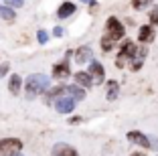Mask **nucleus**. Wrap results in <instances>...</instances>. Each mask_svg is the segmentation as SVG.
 Listing matches in <instances>:
<instances>
[{"label": "nucleus", "instance_id": "nucleus-1", "mask_svg": "<svg viewBox=\"0 0 158 156\" xmlns=\"http://www.w3.org/2000/svg\"><path fill=\"white\" fill-rule=\"evenodd\" d=\"M122 37H124V24H122L116 16H110V19L106 20V35L102 37V49L112 51Z\"/></svg>", "mask_w": 158, "mask_h": 156}, {"label": "nucleus", "instance_id": "nucleus-2", "mask_svg": "<svg viewBox=\"0 0 158 156\" xmlns=\"http://www.w3.org/2000/svg\"><path fill=\"white\" fill-rule=\"evenodd\" d=\"M49 83H51V79L47 77V75H43V73L28 75V79H27V95L28 97L41 95L43 91H47V89H49Z\"/></svg>", "mask_w": 158, "mask_h": 156}, {"label": "nucleus", "instance_id": "nucleus-3", "mask_svg": "<svg viewBox=\"0 0 158 156\" xmlns=\"http://www.w3.org/2000/svg\"><path fill=\"white\" fill-rule=\"evenodd\" d=\"M136 53H138V49H136V45L128 39V41H124V45H122L120 53H118V59H116V65L118 67H126V63L128 61H132L136 57Z\"/></svg>", "mask_w": 158, "mask_h": 156}, {"label": "nucleus", "instance_id": "nucleus-4", "mask_svg": "<svg viewBox=\"0 0 158 156\" xmlns=\"http://www.w3.org/2000/svg\"><path fill=\"white\" fill-rule=\"evenodd\" d=\"M23 148V142L16 140V138H4V140H0V152L4 156H12L16 152H20Z\"/></svg>", "mask_w": 158, "mask_h": 156}, {"label": "nucleus", "instance_id": "nucleus-5", "mask_svg": "<svg viewBox=\"0 0 158 156\" xmlns=\"http://www.w3.org/2000/svg\"><path fill=\"white\" fill-rule=\"evenodd\" d=\"M89 75H91L93 83L95 85H99V83H103V79H106V73H103V65L99 63V61H91L89 63Z\"/></svg>", "mask_w": 158, "mask_h": 156}, {"label": "nucleus", "instance_id": "nucleus-6", "mask_svg": "<svg viewBox=\"0 0 158 156\" xmlns=\"http://www.w3.org/2000/svg\"><path fill=\"white\" fill-rule=\"evenodd\" d=\"M55 110L59 112V114H71V112L75 110V99L73 97H67V95L59 97V99L55 101Z\"/></svg>", "mask_w": 158, "mask_h": 156}, {"label": "nucleus", "instance_id": "nucleus-7", "mask_svg": "<svg viewBox=\"0 0 158 156\" xmlns=\"http://www.w3.org/2000/svg\"><path fill=\"white\" fill-rule=\"evenodd\" d=\"M51 156H77V150H75L73 146H69V144H65V142H59V144L53 146Z\"/></svg>", "mask_w": 158, "mask_h": 156}, {"label": "nucleus", "instance_id": "nucleus-8", "mask_svg": "<svg viewBox=\"0 0 158 156\" xmlns=\"http://www.w3.org/2000/svg\"><path fill=\"white\" fill-rule=\"evenodd\" d=\"M69 73H71V71H69V61H67V59H63L61 63H57L55 67H53V75H55L57 79H65Z\"/></svg>", "mask_w": 158, "mask_h": 156}, {"label": "nucleus", "instance_id": "nucleus-9", "mask_svg": "<svg viewBox=\"0 0 158 156\" xmlns=\"http://www.w3.org/2000/svg\"><path fill=\"white\" fill-rule=\"evenodd\" d=\"M75 83H77L79 87L87 89V87L93 85V79H91V75H89L87 71H79V73H75Z\"/></svg>", "mask_w": 158, "mask_h": 156}, {"label": "nucleus", "instance_id": "nucleus-10", "mask_svg": "<svg viewBox=\"0 0 158 156\" xmlns=\"http://www.w3.org/2000/svg\"><path fill=\"white\" fill-rule=\"evenodd\" d=\"M91 49L89 47H79L77 51H75V59H77V63H91Z\"/></svg>", "mask_w": 158, "mask_h": 156}, {"label": "nucleus", "instance_id": "nucleus-11", "mask_svg": "<svg viewBox=\"0 0 158 156\" xmlns=\"http://www.w3.org/2000/svg\"><path fill=\"white\" fill-rule=\"evenodd\" d=\"M128 140L134 142V144H138V146H144V148L150 146V140L142 132H128Z\"/></svg>", "mask_w": 158, "mask_h": 156}, {"label": "nucleus", "instance_id": "nucleus-12", "mask_svg": "<svg viewBox=\"0 0 158 156\" xmlns=\"http://www.w3.org/2000/svg\"><path fill=\"white\" fill-rule=\"evenodd\" d=\"M67 93V87H53V89H49L47 91V95H45V101L47 103H51V101H57L59 97H63Z\"/></svg>", "mask_w": 158, "mask_h": 156}, {"label": "nucleus", "instance_id": "nucleus-13", "mask_svg": "<svg viewBox=\"0 0 158 156\" xmlns=\"http://www.w3.org/2000/svg\"><path fill=\"white\" fill-rule=\"evenodd\" d=\"M138 39H140L142 43H150V41H154V28H152V24H144V27L140 28Z\"/></svg>", "mask_w": 158, "mask_h": 156}, {"label": "nucleus", "instance_id": "nucleus-14", "mask_svg": "<svg viewBox=\"0 0 158 156\" xmlns=\"http://www.w3.org/2000/svg\"><path fill=\"white\" fill-rule=\"evenodd\" d=\"M73 12H75L73 2H63V4L59 6V10H57V16H59V19H67V16H71Z\"/></svg>", "mask_w": 158, "mask_h": 156}, {"label": "nucleus", "instance_id": "nucleus-15", "mask_svg": "<svg viewBox=\"0 0 158 156\" xmlns=\"http://www.w3.org/2000/svg\"><path fill=\"white\" fill-rule=\"evenodd\" d=\"M67 93H69V95L73 97L75 101H77V99L81 101V99L85 97V89H83V87H79L77 83H75V85H69V87H67Z\"/></svg>", "mask_w": 158, "mask_h": 156}, {"label": "nucleus", "instance_id": "nucleus-16", "mask_svg": "<svg viewBox=\"0 0 158 156\" xmlns=\"http://www.w3.org/2000/svg\"><path fill=\"white\" fill-rule=\"evenodd\" d=\"M20 83H23V81H20V77H19L16 73L10 77V81H8V89H10V93H12V95H19V93H20Z\"/></svg>", "mask_w": 158, "mask_h": 156}, {"label": "nucleus", "instance_id": "nucleus-17", "mask_svg": "<svg viewBox=\"0 0 158 156\" xmlns=\"http://www.w3.org/2000/svg\"><path fill=\"white\" fill-rule=\"evenodd\" d=\"M144 57H146V49L142 47V49L136 53V57H134V61H132V69H136L138 71L140 67H142V61H144Z\"/></svg>", "mask_w": 158, "mask_h": 156}, {"label": "nucleus", "instance_id": "nucleus-18", "mask_svg": "<svg viewBox=\"0 0 158 156\" xmlns=\"http://www.w3.org/2000/svg\"><path fill=\"white\" fill-rule=\"evenodd\" d=\"M118 87H120L118 81H110V83H107V99H110V101L118 97Z\"/></svg>", "mask_w": 158, "mask_h": 156}, {"label": "nucleus", "instance_id": "nucleus-19", "mask_svg": "<svg viewBox=\"0 0 158 156\" xmlns=\"http://www.w3.org/2000/svg\"><path fill=\"white\" fill-rule=\"evenodd\" d=\"M0 16L4 20H14V8H10V6H0Z\"/></svg>", "mask_w": 158, "mask_h": 156}, {"label": "nucleus", "instance_id": "nucleus-20", "mask_svg": "<svg viewBox=\"0 0 158 156\" xmlns=\"http://www.w3.org/2000/svg\"><path fill=\"white\" fill-rule=\"evenodd\" d=\"M150 24H152V27H156V24H158V8H156V6L150 10Z\"/></svg>", "mask_w": 158, "mask_h": 156}, {"label": "nucleus", "instance_id": "nucleus-21", "mask_svg": "<svg viewBox=\"0 0 158 156\" xmlns=\"http://www.w3.org/2000/svg\"><path fill=\"white\" fill-rule=\"evenodd\" d=\"M37 39H39V43H43V45H45V43L49 41V32H47V31H43V28H41V31L37 32Z\"/></svg>", "mask_w": 158, "mask_h": 156}, {"label": "nucleus", "instance_id": "nucleus-22", "mask_svg": "<svg viewBox=\"0 0 158 156\" xmlns=\"http://www.w3.org/2000/svg\"><path fill=\"white\" fill-rule=\"evenodd\" d=\"M4 2L10 6V8H20V6L24 4V0H4Z\"/></svg>", "mask_w": 158, "mask_h": 156}, {"label": "nucleus", "instance_id": "nucleus-23", "mask_svg": "<svg viewBox=\"0 0 158 156\" xmlns=\"http://www.w3.org/2000/svg\"><path fill=\"white\" fill-rule=\"evenodd\" d=\"M53 35H55V37H61V35H63V28H61V27H55Z\"/></svg>", "mask_w": 158, "mask_h": 156}, {"label": "nucleus", "instance_id": "nucleus-24", "mask_svg": "<svg viewBox=\"0 0 158 156\" xmlns=\"http://www.w3.org/2000/svg\"><path fill=\"white\" fill-rule=\"evenodd\" d=\"M6 71H8V65H0V77H2Z\"/></svg>", "mask_w": 158, "mask_h": 156}, {"label": "nucleus", "instance_id": "nucleus-25", "mask_svg": "<svg viewBox=\"0 0 158 156\" xmlns=\"http://www.w3.org/2000/svg\"><path fill=\"white\" fill-rule=\"evenodd\" d=\"M142 2H144V0H132V4H134V8H140V6H142Z\"/></svg>", "mask_w": 158, "mask_h": 156}, {"label": "nucleus", "instance_id": "nucleus-26", "mask_svg": "<svg viewBox=\"0 0 158 156\" xmlns=\"http://www.w3.org/2000/svg\"><path fill=\"white\" fill-rule=\"evenodd\" d=\"M132 156H146V154H142V152H132Z\"/></svg>", "mask_w": 158, "mask_h": 156}, {"label": "nucleus", "instance_id": "nucleus-27", "mask_svg": "<svg viewBox=\"0 0 158 156\" xmlns=\"http://www.w3.org/2000/svg\"><path fill=\"white\" fill-rule=\"evenodd\" d=\"M12 156H23V154H19V152H16V154H12Z\"/></svg>", "mask_w": 158, "mask_h": 156}, {"label": "nucleus", "instance_id": "nucleus-28", "mask_svg": "<svg viewBox=\"0 0 158 156\" xmlns=\"http://www.w3.org/2000/svg\"><path fill=\"white\" fill-rule=\"evenodd\" d=\"M146 2H148V0H144V4H146Z\"/></svg>", "mask_w": 158, "mask_h": 156}, {"label": "nucleus", "instance_id": "nucleus-29", "mask_svg": "<svg viewBox=\"0 0 158 156\" xmlns=\"http://www.w3.org/2000/svg\"><path fill=\"white\" fill-rule=\"evenodd\" d=\"M0 156H4V154H2V152H0Z\"/></svg>", "mask_w": 158, "mask_h": 156}]
</instances>
